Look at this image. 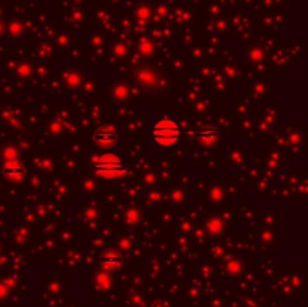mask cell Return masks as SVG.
<instances>
[{
    "label": "cell",
    "mask_w": 308,
    "mask_h": 307,
    "mask_svg": "<svg viewBox=\"0 0 308 307\" xmlns=\"http://www.w3.org/2000/svg\"><path fill=\"white\" fill-rule=\"evenodd\" d=\"M197 137L204 145H214L218 139V131L214 127H203L197 131Z\"/></svg>",
    "instance_id": "cell-6"
},
{
    "label": "cell",
    "mask_w": 308,
    "mask_h": 307,
    "mask_svg": "<svg viewBox=\"0 0 308 307\" xmlns=\"http://www.w3.org/2000/svg\"><path fill=\"white\" fill-rule=\"evenodd\" d=\"M138 51H140L143 56H149V54H152V51H154V44L149 43V41H141V43L138 44Z\"/></svg>",
    "instance_id": "cell-9"
},
{
    "label": "cell",
    "mask_w": 308,
    "mask_h": 307,
    "mask_svg": "<svg viewBox=\"0 0 308 307\" xmlns=\"http://www.w3.org/2000/svg\"><path fill=\"white\" fill-rule=\"evenodd\" d=\"M3 157H5V160H6V161H8V160H17V157H18V151H17L14 146H9V148H6V149H5Z\"/></svg>",
    "instance_id": "cell-12"
},
{
    "label": "cell",
    "mask_w": 308,
    "mask_h": 307,
    "mask_svg": "<svg viewBox=\"0 0 308 307\" xmlns=\"http://www.w3.org/2000/svg\"><path fill=\"white\" fill-rule=\"evenodd\" d=\"M127 245H130L128 241H122V242H120V247H127Z\"/></svg>",
    "instance_id": "cell-18"
},
{
    "label": "cell",
    "mask_w": 308,
    "mask_h": 307,
    "mask_svg": "<svg viewBox=\"0 0 308 307\" xmlns=\"http://www.w3.org/2000/svg\"><path fill=\"white\" fill-rule=\"evenodd\" d=\"M3 172H5V175L9 179L20 181V179H23V176H24V166L18 160H8V161H5Z\"/></svg>",
    "instance_id": "cell-4"
},
{
    "label": "cell",
    "mask_w": 308,
    "mask_h": 307,
    "mask_svg": "<svg viewBox=\"0 0 308 307\" xmlns=\"http://www.w3.org/2000/svg\"><path fill=\"white\" fill-rule=\"evenodd\" d=\"M262 51H251V57L254 59V60H260L262 59Z\"/></svg>",
    "instance_id": "cell-16"
},
{
    "label": "cell",
    "mask_w": 308,
    "mask_h": 307,
    "mask_svg": "<svg viewBox=\"0 0 308 307\" xmlns=\"http://www.w3.org/2000/svg\"><path fill=\"white\" fill-rule=\"evenodd\" d=\"M114 53H116L117 56H123V54H125V48H123L122 46H117V47L114 48Z\"/></svg>",
    "instance_id": "cell-15"
},
{
    "label": "cell",
    "mask_w": 308,
    "mask_h": 307,
    "mask_svg": "<svg viewBox=\"0 0 308 307\" xmlns=\"http://www.w3.org/2000/svg\"><path fill=\"white\" fill-rule=\"evenodd\" d=\"M137 78H138L140 83L146 85V86H155L156 81H158V75L154 71L146 70V68H143L137 72Z\"/></svg>",
    "instance_id": "cell-7"
},
{
    "label": "cell",
    "mask_w": 308,
    "mask_h": 307,
    "mask_svg": "<svg viewBox=\"0 0 308 307\" xmlns=\"http://www.w3.org/2000/svg\"><path fill=\"white\" fill-rule=\"evenodd\" d=\"M138 217H140V215H138V213H137V211H134V210H131V211H128V213H127V217H125V218H127V221H128V223H131V224H132V223H135V221L138 220Z\"/></svg>",
    "instance_id": "cell-13"
},
{
    "label": "cell",
    "mask_w": 308,
    "mask_h": 307,
    "mask_svg": "<svg viewBox=\"0 0 308 307\" xmlns=\"http://www.w3.org/2000/svg\"><path fill=\"white\" fill-rule=\"evenodd\" d=\"M98 280H99V283H101V284H104V286H107V284H109V282H110L109 276H107V274H104V273L98 276Z\"/></svg>",
    "instance_id": "cell-14"
},
{
    "label": "cell",
    "mask_w": 308,
    "mask_h": 307,
    "mask_svg": "<svg viewBox=\"0 0 308 307\" xmlns=\"http://www.w3.org/2000/svg\"><path fill=\"white\" fill-rule=\"evenodd\" d=\"M92 169L96 175L113 179L125 173V163L123 158L116 152H104L99 154L92 160Z\"/></svg>",
    "instance_id": "cell-2"
},
{
    "label": "cell",
    "mask_w": 308,
    "mask_h": 307,
    "mask_svg": "<svg viewBox=\"0 0 308 307\" xmlns=\"http://www.w3.org/2000/svg\"><path fill=\"white\" fill-rule=\"evenodd\" d=\"M65 80H66V85H69V86H72V88H75V86L80 85V77H78L75 72H69V74L65 77Z\"/></svg>",
    "instance_id": "cell-11"
},
{
    "label": "cell",
    "mask_w": 308,
    "mask_h": 307,
    "mask_svg": "<svg viewBox=\"0 0 308 307\" xmlns=\"http://www.w3.org/2000/svg\"><path fill=\"white\" fill-rule=\"evenodd\" d=\"M180 137V130L179 125L173 119L169 118H164L156 120L152 130H151V139L155 143L156 146L162 148V149H167L175 146L177 140Z\"/></svg>",
    "instance_id": "cell-1"
},
{
    "label": "cell",
    "mask_w": 308,
    "mask_h": 307,
    "mask_svg": "<svg viewBox=\"0 0 308 307\" xmlns=\"http://www.w3.org/2000/svg\"><path fill=\"white\" fill-rule=\"evenodd\" d=\"M208 231H209L212 235L220 234V232L222 231V223H221V220H218V218H212V220L208 223Z\"/></svg>",
    "instance_id": "cell-8"
},
{
    "label": "cell",
    "mask_w": 308,
    "mask_h": 307,
    "mask_svg": "<svg viewBox=\"0 0 308 307\" xmlns=\"http://www.w3.org/2000/svg\"><path fill=\"white\" fill-rule=\"evenodd\" d=\"M122 263V256L119 252H114V250H109L106 253L101 255V265L104 267L106 270H113V268H117L119 265Z\"/></svg>",
    "instance_id": "cell-5"
},
{
    "label": "cell",
    "mask_w": 308,
    "mask_h": 307,
    "mask_svg": "<svg viewBox=\"0 0 308 307\" xmlns=\"http://www.w3.org/2000/svg\"><path fill=\"white\" fill-rule=\"evenodd\" d=\"M113 95H114V98H117V99H125V98L130 95V89H128L127 86H123V85H119V86L114 88Z\"/></svg>",
    "instance_id": "cell-10"
},
{
    "label": "cell",
    "mask_w": 308,
    "mask_h": 307,
    "mask_svg": "<svg viewBox=\"0 0 308 307\" xmlns=\"http://www.w3.org/2000/svg\"><path fill=\"white\" fill-rule=\"evenodd\" d=\"M229 270H233V271H238L239 270V265L233 260V262H230L229 263Z\"/></svg>",
    "instance_id": "cell-17"
},
{
    "label": "cell",
    "mask_w": 308,
    "mask_h": 307,
    "mask_svg": "<svg viewBox=\"0 0 308 307\" xmlns=\"http://www.w3.org/2000/svg\"><path fill=\"white\" fill-rule=\"evenodd\" d=\"M119 140L117 133L113 128H98L93 133V142L99 148H111Z\"/></svg>",
    "instance_id": "cell-3"
}]
</instances>
